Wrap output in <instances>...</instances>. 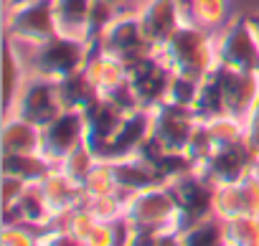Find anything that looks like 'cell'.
Masks as SVG:
<instances>
[{"label":"cell","instance_id":"obj_24","mask_svg":"<svg viewBox=\"0 0 259 246\" xmlns=\"http://www.w3.org/2000/svg\"><path fill=\"white\" fill-rule=\"evenodd\" d=\"M87 71H89L92 81L102 89V94L114 89L117 84L127 81V66L117 56H112L102 48H92L89 61H87Z\"/></svg>","mask_w":259,"mask_h":246},{"label":"cell","instance_id":"obj_25","mask_svg":"<svg viewBox=\"0 0 259 246\" xmlns=\"http://www.w3.org/2000/svg\"><path fill=\"white\" fill-rule=\"evenodd\" d=\"M28 66L21 51H16V41L8 36L6 38V56H3V102H6V112L13 107L23 81L28 79Z\"/></svg>","mask_w":259,"mask_h":246},{"label":"cell","instance_id":"obj_12","mask_svg":"<svg viewBox=\"0 0 259 246\" xmlns=\"http://www.w3.org/2000/svg\"><path fill=\"white\" fill-rule=\"evenodd\" d=\"M216 64L259 74V38L249 18L231 23L216 38Z\"/></svg>","mask_w":259,"mask_h":246},{"label":"cell","instance_id":"obj_32","mask_svg":"<svg viewBox=\"0 0 259 246\" xmlns=\"http://www.w3.org/2000/svg\"><path fill=\"white\" fill-rule=\"evenodd\" d=\"M84 188H87V195H109V193H117L119 185H117L114 165L99 160V163L94 165V170L87 175Z\"/></svg>","mask_w":259,"mask_h":246},{"label":"cell","instance_id":"obj_38","mask_svg":"<svg viewBox=\"0 0 259 246\" xmlns=\"http://www.w3.org/2000/svg\"><path fill=\"white\" fill-rule=\"evenodd\" d=\"M244 127H246V142H249V147L254 150V155L259 158V96H256V102H254L249 117L244 119Z\"/></svg>","mask_w":259,"mask_h":246},{"label":"cell","instance_id":"obj_36","mask_svg":"<svg viewBox=\"0 0 259 246\" xmlns=\"http://www.w3.org/2000/svg\"><path fill=\"white\" fill-rule=\"evenodd\" d=\"M211 150H213V140H211V132H208V127H206V122L201 119L198 125H196V130H193V137H191V142H188V155L193 158V163H196V168L211 155Z\"/></svg>","mask_w":259,"mask_h":246},{"label":"cell","instance_id":"obj_34","mask_svg":"<svg viewBox=\"0 0 259 246\" xmlns=\"http://www.w3.org/2000/svg\"><path fill=\"white\" fill-rule=\"evenodd\" d=\"M198 86H201V81L188 79V76H181V74H173V81H170V89H168V99L165 102L193 107L196 104V96H198Z\"/></svg>","mask_w":259,"mask_h":246},{"label":"cell","instance_id":"obj_5","mask_svg":"<svg viewBox=\"0 0 259 246\" xmlns=\"http://www.w3.org/2000/svg\"><path fill=\"white\" fill-rule=\"evenodd\" d=\"M64 112L61 99H59V86L56 79H46V76H36L28 74V79L23 81L13 107L6 114H16L21 119H28L38 127H46L54 117H59Z\"/></svg>","mask_w":259,"mask_h":246},{"label":"cell","instance_id":"obj_15","mask_svg":"<svg viewBox=\"0 0 259 246\" xmlns=\"http://www.w3.org/2000/svg\"><path fill=\"white\" fill-rule=\"evenodd\" d=\"M140 26L145 38L160 51L173 36L176 31L186 23L181 16V8L176 0H148V3L138 11Z\"/></svg>","mask_w":259,"mask_h":246},{"label":"cell","instance_id":"obj_27","mask_svg":"<svg viewBox=\"0 0 259 246\" xmlns=\"http://www.w3.org/2000/svg\"><path fill=\"white\" fill-rule=\"evenodd\" d=\"M193 112L198 114V119L208 122L213 117H224V99H221V89L216 84V79L211 76V71L201 79V86H198V96H196V104H193Z\"/></svg>","mask_w":259,"mask_h":246},{"label":"cell","instance_id":"obj_22","mask_svg":"<svg viewBox=\"0 0 259 246\" xmlns=\"http://www.w3.org/2000/svg\"><path fill=\"white\" fill-rule=\"evenodd\" d=\"M16 203H18V208H21L23 223H28V226H33V228L46 231V228H51V226L59 223V216L54 213V208H51V203H49V198H46L41 183H28L26 190H23V195H21Z\"/></svg>","mask_w":259,"mask_h":246},{"label":"cell","instance_id":"obj_28","mask_svg":"<svg viewBox=\"0 0 259 246\" xmlns=\"http://www.w3.org/2000/svg\"><path fill=\"white\" fill-rule=\"evenodd\" d=\"M229 246H259V216H234L224 221Z\"/></svg>","mask_w":259,"mask_h":246},{"label":"cell","instance_id":"obj_13","mask_svg":"<svg viewBox=\"0 0 259 246\" xmlns=\"http://www.w3.org/2000/svg\"><path fill=\"white\" fill-rule=\"evenodd\" d=\"M41 142L44 155L54 160L56 165L81 142H87V125H84V112L64 109L59 117H54L46 127H41Z\"/></svg>","mask_w":259,"mask_h":246},{"label":"cell","instance_id":"obj_23","mask_svg":"<svg viewBox=\"0 0 259 246\" xmlns=\"http://www.w3.org/2000/svg\"><path fill=\"white\" fill-rule=\"evenodd\" d=\"M92 6H94V0H54L59 33L74 36V38H84V41H87Z\"/></svg>","mask_w":259,"mask_h":246},{"label":"cell","instance_id":"obj_10","mask_svg":"<svg viewBox=\"0 0 259 246\" xmlns=\"http://www.w3.org/2000/svg\"><path fill=\"white\" fill-rule=\"evenodd\" d=\"M127 79L133 84V89L138 91V99L143 104V109H155L158 104H163L168 99V89L173 81V69L168 66V61L163 59L160 51L140 59L138 64L127 66Z\"/></svg>","mask_w":259,"mask_h":246},{"label":"cell","instance_id":"obj_4","mask_svg":"<svg viewBox=\"0 0 259 246\" xmlns=\"http://www.w3.org/2000/svg\"><path fill=\"white\" fill-rule=\"evenodd\" d=\"M170 190L178 201V233L196 226L198 221L213 216V195H216V185L201 175L198 170H191L181 178L170 180Z\"/></svg>","mask_w":259,"mask_h":246},{"label":"cell","instance_id":"obj_19","mask_svg":"<svg viewBox=\"0 0 259 246\" xmlns=\"http://www.w3.org/2000/svg\"><path fill=\"white\" fill-rule=\"evenodd\" d=\"M59 86V99H61V107L64 109H74V112H87L99 96H102V89L92 81L87 66L69 74V76H61L56 81Z\"/></svg>","mask_w":259,"mask_h":246},{"label":"cell","instance_id":"obj_7","mask_svg":"<svg viewBox=\"0 0 259 246\" xmlns=\"http://www.w3.org/2000/svg\"><path fill=\"white\" fill-rule=\"evenodd\" d=\"M94 48H102V51L117 56L124 66H133L140 59H145V56L158 51L145 38L138 13H133V16H117L112 21V26L102 33V38H99V43Z\"/></svg>","mask_w":259,"mask_h":246},{"label":"cell","instance_id":"obj_14","mask_svg":"<svg viewBox=\"0 0 259 246\" xmlns=\"http://www.w3.org/2000/svg\"><path fill=\"white\" fill-rule=\"evenodd\" d=\"M213 211L224 221L234 216H259V173L251 170L241 180L216 185Z\"/></svg>","mask_w":259,"mask_h":246},{"label":"cell","instance_id":"obj_3","mask_svg":"<svg viewBox=\"0 0 259 246\" xmlns=\"http://www.w3.org/2000/svg\"><path fill=\"white\" fill-rule=\"evenodd\" d=\"M6 28L16 43L38 46L59 33L54 0H31L18 8L6 11Z\"/></svg>","mask_w":259,"mask_h":246},{"label":"cell","instance_id":"obj_17","mask_svg":"<svg viewBox=\"0 0 259 246\" xmlns=\"http://www.w3.org/2000/svg\"><path fill=\"white\" fill-rule=\"evenodd\" d=\"M41 185H44V193H46V198H49V203H51V208L59 218H64L66 213L81 208L89 198L84 183L69 178L61 168H56Z\"/></svg>","mask_w":259,"mask_h":246},{"label":"cell","instance_id":"obj_6","mask_svg":"<svg viewBox=\"0 0 259 246\" xmlns=\"http://www.w3.org/2000/svg\"><path fill=\"white\" fill-rule=\"evenodd\" d=\"M198 122L201 119L193 112V107L163 102L155 109H150V137L168 150L186 153Z\"/></svg>","mask_w":259,"mask_h":246},{"label":"cell","instance_id":"obj_41","mask_svg":"<svg viewBox=\"0 0 259 246\" xmlns=\"http://www.w3.org/2000/svg\"><path fill=\"white\" fill-rule=\"evenodd\" d=\"M249 21H251V26H254V33H256V38H259V16H251Z\"/></svg>","mask_w":259,"mask_h":246},{"label":"cell","instance_id":"obj_26","mask_svg":"<svg viewBox=\"0 0 259 246\" xmlns=\"http://www.w3.org/2000/svg\"><path fill=\"white\" fill-rule=\"evenodd\" d=\"M178 243H186V246H219V243H226L224 218H219L213 213V216L198 221L196 226L178 233Z\"/></svg>","mask_w":259,"mask_h":246},{"label":"cell","instance_id":"obj_37","mask_svg":"<svg viewBox=\"0 0 259 246\" xmlns=\"http://www.w3.org/2000/svg\"><path fill=\"white\" fill-rule=\"evenodd\" d=\"M3 208L6 206H13L21 195H23V190H26V180H21V178H16V175H8V173H3Z\"/></svg>","mask_w":259,"mask_h":246},{"label":"cell","instance_id":"obj_33","mask_svg":"<svg viewBox=\"0 0 259 246\" xmlns=\"http://www.w3.org/2000/svg\"><path fill=\"white\" fill-rule=\"evenodd\" d=\"M122 11H117L114 6L104 3V0H94V6H92V16H89V33H87V41L89 46L94 48L102 38V33L112 26V21L119 16Z\"/></svg>","mask_w":259,"mask_h":246},{"label":"cell","instance_id":"obj_16","mask_svg":"<svg viewBox=\"0 0 259 246\" xmlns=\"http://www.w3.org/2000/svg\"><path fill=\"white\" fill-rule=\"evenodd\" d=\"M130 112H124L119 104H114L109 96H99L87 112H84V125H87V145L94 150H99L119 127Z\"/></svg>","mask_w":259,"mask_h":246},{"label":"cell","instance_id":"obj_8","mask_svg":"<svg viewBox=\"0 0 259 246\" xmlns=\"http://www.w3.org/2000/svg\"><path fill=\"white\" fill-rule=\"evenodd\" d=\"M124 216L135 223V228H163L176 226L178 221V201L170 190V183L140 190L130 198ZM178 228V226H176Z\"/></svg>","mask_w":259,"mask_h":246},{"label":"cell","instance_id":"obj_39","mask_svg":"<svg viewBox=\"0 0 259 246\" xmlns=\"http://www.w3.org/2000/svg\"><path fill=\"white\" fill-rule=\"evenodd\" d=\"M104 3H109V6H114L117 11H124L130 3H133V0H104Z\"/></svg>","mask_w":259,"mask_h":246},{"label":"cell","instance_id":"obj_18","mask_svg":"<svg viewBox=\"0 0 259 246\" xmlns=\"http://www.w3.org/2000/svg\"><path fill=\"white\" fill-rule=\"evenodd\" d=\"M41 127L16 114H6L0 132V155L3 153H44Z\"/></svg>","mask_w":259,"mask_h":246},{"label":"cell","instance_id":"obj_21","mask_svg":"<svg viewBox=\"0 0 259 246\" xmlns=\"http://www.w3.org/2000/svg\"><path fill=\"white\" fill-rule=\"evenodd\" d=\"M0 165H3V173L16 175L26 183H44L59 168L44 153H3Z\"/></svg>","mask_w":259,"mask_h":246},{"label":"cell","instance_id":"obj_31","mask_svg":"<svg viewBox=\"0 0 259 246\" xmlns=\"http://www.w3.org/2000/svg\"><path fill=\"white\" fill-rule=\"evenodd\" d=\"M226 0H193V11H191V23L201 28H219L226 18Z\"/></svg>","mask_w":259,"mask_h":246},{"label":"cell","instance_id":"obj_20","mask_svg":"<svg viewBox=\"0 0 259 246\" xmlns=\"http://www.w3.org/2000/svg\"><path fill=\"white\" fill-rule=\"evenodd\" d=\"M114 165V175H117V185L130 190V193H140V190H148V188H155V185H165L168 180L140 155L135 158H127V160H119V163H112Z\"/></svg>","mask_w":259,"mask_h":246},{"label":"cell","instance_id":"obj_2","mask_svg":"<svg viewBox=\"0 0 259 246\" xmlns=\"http://www.w3.org/2000/svg\"><path fill=\"white\" fill-rule=\"evenodd\" d=\"M89 54H92L89 41L56 33L49 41H44L38 46H31L26 66L36 76H46V79L59 81L61 76H69V74L84 69L87 61H89Z\"/></svg>","mask_w":259,"mask_h":246},{"label":"cell","instance_id":"obj_40","mask_svg":"<svg viewBox=\"0 0 259 246\" xmlns=\"http://www.w3.org/2000/svg\"><path fill=\"white\" fill-rule=\"evenodd\" d=\"M23 3H31V0H6V11L18 8V6H23Z\"/></svg>","mask_w":259,"mask_h":246},{"label":"cell","instance_id":"obj_35","mask_svg":"<svg viewBox=\"0 0 259 246\" xmlns=\"http://www.w3.org/2000/svg\"><path fill=\"white\" fill-rule=\"evenodd\" d=\"M41 233H44L41 228H33L28 223L3 226V231H0V243L3 246H31V243H38Z\"/></svg>","mask_w":259,"mask_h":246},{"label":"cell","instance_id":"obj_9","mask_svg":"<svg viewBox=\"0 0 259 246\" xmlns=\"http://www.w3.org/2000/svg\"><path fill=\"white\" fill-rule=\"evenodd\" d=\"M211 76L216 79L224 99V112L236 119H246L256 96H259V74L256 71H241L226 64H216L211 69Z\"/></svg>","mask_w":259,"mask_h":246},{"label":"cell","instance_id":"obj_29","mask_svg":"<svg viewBox=\"0 0 259 246\" xmlns=\"http://www.w3.org/2000/svg\"><path fill=\"white\" fill-rule=\"evenodd\" d=\"M206 127H208V132H211L213 147H219V145H234V142L246 140V127H244V122L236 119V117H229V114L208 119Z\"/></svg>","mask_w":259,"mask_h":246},{"label":"cell","instance_id":"obj_1","mask_svg":"<svg viewBox=\"0 0 259 246\" xmlns=\"http://www.w3.org/2000/svg\"><path fill=\"white\" fill-rule=\"evenodd\" d=\"M160 54L173 69V74L201 81L216 66V38L208 28L183 23L176 36L160 48Z\"/></svg>","mask_w":259,"mask_h":246},{"label":"cell","instance_id":"obj_11","mask_svg":"<svg viewBox=\"0 0 259 246\" xmlns=\"http://www.w3.org/2000/svg\"><path fill=\"white\" fill-rule=\"evenodd\" d=\"M259 158L254 155V150L249 147L246 140L234 142V145H219L211 150V155L196 168L201 175H206L213 185H224V183H234L241 180L244 175H249L251 170H256Z\"/></svg>","mask_w":259,"mask_h":246},{"label":"cell","instance_id":"obj_30","mask_svg":"<svg viewBox=\"0 0 259 246\" xmlns=\"http://www.w3.org/2000/svg\"><path fill=\"white\" fill-rule=\"evenodd\" d=\"M99 160H97V155L92 153V147L87 145V142H81L79 147H74L61 163H59V168L69 175V178H74V180H79V183H84L87 180V175L94 170V165H97Z\"/></svg>","mask_w":259,"mask_h":246}]
</instances>
